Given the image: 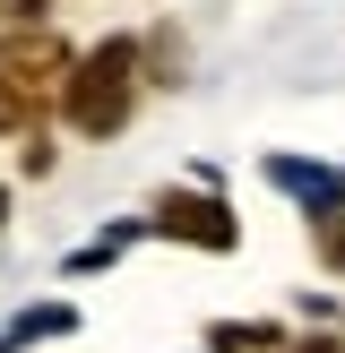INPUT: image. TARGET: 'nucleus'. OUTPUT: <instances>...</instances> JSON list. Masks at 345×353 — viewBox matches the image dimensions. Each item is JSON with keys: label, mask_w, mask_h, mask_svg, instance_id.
<instances>
[{"label": "nucleus", "mask_w": 345, "mask_h": 353, "mask_svg": "<svg viewBox=\"0 0 345 353\" xmlns=\"http://www.w3.org/2000/svg\"><path fill=\"white\" fill-rule=\"evenodd\" d=\"M293 353H337V345H328V336H310V345H293Z\"/></svg>", "instance_id": "obj_6"}, {"label": "nucleus", "mask_w": 345, "mask_h": 353, "mask_svg": "<svg viewBox=\"0 0 345 353\" xmlns=\"http://www.w3.org/2000/svg\"><path fill=\"white\" fill-rule=\"evenodd\" d=\"M216 345H224V353H241V345H276V327H216Z\"/></svg>", "instance_id": "obj_4"}, {"label": "nucleus", "mask_w": 345, "mask_h": 353, "mask_svg": "<svg viewBox=\"0 0 345 353\" xmlns=\"http://www.w3.org/2000/svg\"><path fill=\"white\" fill-rule=\"evenodd\" d=\"M155 224L181 241H199V250H233V216H224V199H207V190H172L164 207H155Z\"/></svg>", "instance_id": "obj_3"}, {"label": "nucleus", "mask_w": 345, "mask_h": 353, "mask_svg": "<svg viewBox=\"0 0 345 353\" xmlns=\"http://www.w3.org/2000/svg\"><path fill=\"white\" fill-rule=\"evenodd\" d=\"M0 216H9V190H0Z\"/></svg>", "instance_id": "obj_7"}, {"label": "nucleus", "mask_w": 345, "mask_h": 353, "mask_svg": "<svg viewBox=\"0 0 345 353\" xmlns=\"http://www.w3.org/2000/svg\"><path fill=\"white\" fill-rule=\"evenodd\" d=\"M319 259H328V268H345V224H337V216H319Z\"/></svg>", "instance_id": "obj_5"}, {"label": "nucleus", "mask_w": 345, "mask_h": 353, "mask_svg": "<svg viewBox=\"0 0 345 353\" xmlns=\"http://www.w3.org/2000/svg\"><path fill=\"white\" fill-rule=\"evenodd\" d=\"M130 103H138V43H130V34H112V43H95L78 69H69L61 112H69V130L112 138L121 121H130Z\"/></svg>", "instance_id": "obj_2"}, {"label": "nucleus", "mask_w": 345, "mask_h": 353, "mask_svg": "<svg viewBox=\"0 0 345 353\" xmlns=\"http://www.w3.org/2000/svg\"><path fill=\"white\" fill-rule=\"evenodd\" d=\"M69 52H61V34L52 26H17V34H0V130H17V138H34V121H43V103L69 86Z\"/></svg>", "instance_id": "obj_1"}]
</instances>
